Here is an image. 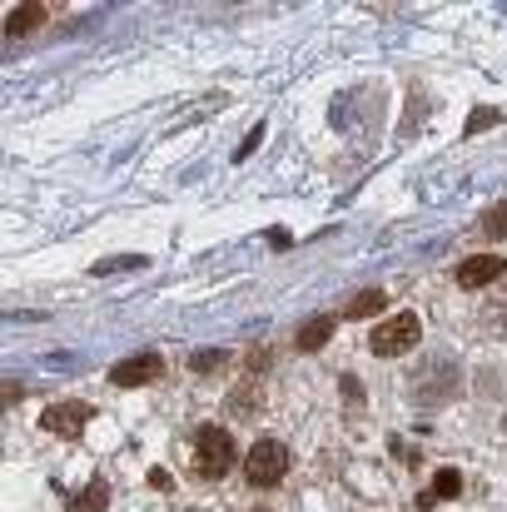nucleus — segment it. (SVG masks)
Segmentation results:
<instances>
[{
	"instance_id": "obj_10",
	"label": "nucleus",
	"mask_w": 507,
	"mask_h": 512,
	"mask_svg": "<svg viewBox=\"0 0 507 512\" xmlns=\"http://www.w3.org/2000/svg\"><path fill=\"white\" fill-rule=\"evenodd\" d=\"M483 234L507 239V204H498V209H488V214H483Z\"/></svg>"
},
{
	"instance_id": "obj_6",
	"label": "nucleus",
	"mask_w": 507,
	"mask_h": 512,
	"mask_svg": "<svg viewBox=\"0 0 507 512\" xmlns=\"http://www.w3.org/2000/svg\"><path fill=\"white\" fill-rule=\"evenodd\" d=\"M80 423H90V408L85 403H60L45 413V428L50 433H80Z\"/></svg>"
},
{
	"instance_id": "obj_3",
	"label": "nucleus",
	"mask_w": 507,
	"mask_h": 512,
	"mask_svg": "<svg viewBox=\"0 0 507 512\" xmlns=\"http://www.w3.org/2000/svg\"><path fill=\"white\" fill-rule=\"evenodd\" d=\"M418 314H393V319H383L378 329H373V353H383V358H398V353H408V348H418Z\"/></svg>"
},
{
	"instance_id": "obj_2",
	"label": "nucleus",
	"mask_w": 507,
	"mask_h": 512,
	"mask_svg": "<svg viewBox=\"0 0 507 512\" xmlns=\"http://www.w3.org/2000/svg\"><path fill=\"white\" fill-rule=\"evenodd\" d=\"M284 473H289V448L274 443V438H259L244 458V478L254 488H274V483H284Z\"/></svg>"
},
{
	"instance_id": "obj_7",
	"label": "nucleus",
	"mask_w": 507,
	"mask_h": 512,
	"mask_svg": "<svg viewBox=\"0 0 507 512\" xmlns=\"http://www.w3.org/2000/svg\"><path fill=\"white\" fill-rule=\"evenodd\" d=\"M329 334H334V319H314L309 329H299V348H319Z\"/></svg>"
},
{
	"instance_id": "obj_5",
	"label": "nucleus",
	"mask_w": 507,
	"mask_h": 512,
	"mask_svg": "<svg viewBox=\"0 0 507 512\" xmlns=\"http://www.w3.org/2000/svg\"><path fill=\"white\" fill-rule=\"evenodd\" d=\"M160 358L155 353H145V358H130V363H115V373H110V383L115 388H140V383H150V378H160Z\"/></svg>"
},
{
	"instance_id": "obj_1",
	"label": "nucleus",
	"mask_w": 507,
	"mask_h": 512,
	"mask_svg": "<svg viewBox=\"0 0 507 512\" xmlns=\"http://www.w3.org/2000/svg\"><path fill=\"white\" fill-rule=\"evenodd\" d=\"M229 468H234V438H229L224 428L204 423V428L194 433V473H199L204 483H214V478H224Z\"/></svg>"
},
{
	"instance_id": "obj_11",
	"label": "nucleus",
	"mask_w": 507,
	"mask_h": 512,
	"mask_svg": "<svg viewBox=\"0 0 507 512\" xmlns=\"http://www.w3.org/2000/svg\"><path fill=\"white\" fill-rule=\"evenodd\" d=\"M100 508H105V488L95 483V488H85V493H80V512H100Z\"/></svg>"
},
{
	"instance_id": "obj_8",
	"label": "nucleus",
	"mask_w": 507,
	"mask_h": 512,
	"mask_svg": "<svg viewBox=\"0 0 507 512\" xmlns=\"http://www.w3.org/2000/svg\"><path fill=\"white\" fill-rule=\"evenodd\" d=\"M45 20V5H25V10H10V30L20 35V30H30V25H40Z\"/></svg>"
},
{
	"instance_id": "obj_12",
	"label": "nucleus",
	"mask_w": 507,
	"mask_h": 512,
	"mask_svg": "<svg viewBox=\"0 0 507 512\" xmlns=\"http://www.w3.org/2000/svg\"><path fill=\"white\" fill-rule=\"evenodd\" d=\"M433 493H438V498H453V493H458V473H453V468H443V473H438V483H433Z\"/></svg>"
},
{
	"instance_id": "obj_9",
	"label": "nucleus",
	"mask_w": 507,
	"mask_h": 512,
	"mask_svg": "<svg viewBox=\"0 0 507 512\" xmlns=\"http://www.w3.org/2000/svg\"><path fill=\"white\" fill-rule=\"evenodd\" d=\"M378 309H383V294H358L343 314H348V319H368V314H378Z\"/></svg>"
},
{
	"instance_id": "obj_4",
	"label": "nucleus",
	"mask_w": 507,
	"mask_h": 512,
	"mask_svg": "<svg viewBox=\"0 0 507 512\" xmlns=\"http://www.w3.org/2000/svg\"><path fill=\"white\" fill-rule=\"evenodd\" d=\"M503 259L498 254H478V259H468V264H458V284L463 289H483V284H498L503 279Z\"/></svg>"
}]
</instances>
